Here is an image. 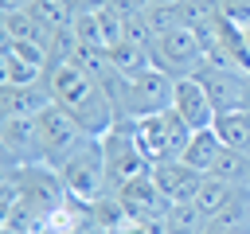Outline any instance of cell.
Listing matches in <instances>:
<instances>
[{
  "instance_id": "obj_21",
  "label": "cell",
  "mask_w": 250,
  "mask_h": 234,
  "mask_svg": "<svg viewBox=\"0 0 250 234\" xmlns=\"http://www.w3.org/2000/svg\"><path fill=\"white\" fill-rule=\"evenodd\" d=\"M207 176H219V179H227V183L246 187V183H250V152H242V148H223L219 160H215V168H211Z\"/></svg>"
},
{
  "instance_id": "obj_12",
  "label": "cell",
  "mask_w": 250,
  "mask_h": 234,
  "mask_svg": "<svg viewBox=\"0 0 250 234\" xmlns=\"http://www.w3.org/2000/svg\"><path fill=\"white\" fill-rule=\"evenodd\" d=\"M152 179H156L160 195H164L168 207H172V203H195L207 172H195V168L184 164V160H164V164H152Z\"/></svg>"
},
{
  "instance_id": "obj_5",
  "label": "cell",
  "mask_w": 250,
  "mask_h": 234,
  "mask_svg": "<svg viewBox=\"0 0 250 234\" xmlns=\"http://www.w3.org/2000/svg\"><path fill=\"white\" fill-rule=\"evenodd\" d=\"M102 140V152H105V179H109V191L125 187L129 179H141V176H152V160L141 152L137 144V133H133V121H117Z\"/></svg>"
},
{
  "instance_id": "obj_19",
  "label": "cell",
  "mask_w": 250,
  "mask_h": 234,
  "mask_svg": "<svg viewBox=\"0 0 250 234\" xmlns=\"http://www.w3.org/2000/svg\"><path fill=\"white\" fill-rule=\"evenodd\" d=\"M74 12H78L74 0H35V4H31V16H35L51 35L66 31V27L74 23Z\"/></svg>"
},
{
  "instance_id": "obj_23",
  "label": "cell",
  "mask_w": 250,
  "mask_h": 234,
  "mask_svg": "<svg viewBox=\"0 0 250 234\" xmlns=\"http://www.w3.org/2000/svg\"><path fill=\"white\" fill-rule=\"evenodd\" d=\"M109 58H113V66H117L121 74H141V70L152 66V51H148V47H137V43H129V39H121L117 47H109Z\"/></svg>"
},
{
  "instance_id": "obj_7",
  "label": "cell",
  "mask_w": 250,
  "mask_h": 234,
  "mask_svg": "<svg viewBox=\"0 0 250 234\" xmlns=\"http://www.w3.org/2000/svg\"><path fill=\"white\" fill-rule=\"evenodd\" d=\"M203 62H207V51H203L195 27H172L164 35H156V43H152V66L172 74L176 82L195 78L203 70Z\"/></svg>"
},
{
  "instance_id": "obj_26",
  "label": "cell",
  "mask_w": 250,
  "mask_h": 234,
  "mask_svg": "<svg viewBox=\"0 0 250 234\" xmlns=\"http://www.w3.org/2000/svg\"><path fill=\"white\" fill-rule=\"evenodd\" d=\"M203 234H223V230H211V226H203Z\"/></svg>"
},
{
  "instance_id": "obj_6",
  "label": "cell",
  "mask_w": 250,
  "mask_h": 234,
  "mask_svg": "<svg viewBox=\"0 0 250 234\" xmlns=\"http://www.w3.org/2000/svg\"><path fill=\"white\" fill-rule=\"evenodd\" d=\"M8 179L16 183L20 191V203L27 211H35L43 222L66 203V187H62V176L51 168V164H23V168H8Z\"/></svg>"
},
{
  "instance_id": "obj_18",
  "label": "cell",
  "mask_w": 250,
  "mask_h": 234,
  "mask_svg": "<svg viewBox=\"0 0 250 234\" xmlns=\"http://www.w3.org/2000/svg\"><path fill=\"white\" fill-rule=\"evenodd\" d=\"M215 133L223 136L227 148H242L250 152V109H230L215 117Z\"/></svg>"
},
{
  "instance_id": "obj_4",
  "label": "cell",
  "mask_w": 250,
  "mask_h": 234,
  "mask_svg": "<svg viewBox=\"0 0 250 234\" xmlns=\"http://www.w3.org/2000/svg\"><path fill=\"white\" fill-rule=\"evenodd\" d=\"M133 133H137L141 152L152 164H164V160H180L184 156V148H188V140H191L195 129L176 109H164V113H152V117L133 121Z\"/></svg>"
},
{
  "instance_id": "obj_15",
  "label": "cell",
  "mask_w": 250,
  "mask_h": 234,
  "mask_svg": "<svg viewBox=\"0 0 250 234\" xmlns=\"http://www.w3.org/2000/svg\"><path fill=\"white\" fill-rule=\"evenodd\" d=\"M51 101L55 98H51V90L43 82H35V86H4V94H0L4 121L8 117H39Z\"/></svg>"
},
{
  "instance_id": "obj_3",
  "label": "cell",
  "mask_w": 250,
  "mask_h": 234,
  "mask_svg": "<svg viewBox=\"0 0 250 234\" xmlns=\"http://www.w3.org/2000/svg\"><path fill=\"white\" fill-rule=\"evenodd\" d=\"M35 121H39V140H43V164H51L55 172L94 140V136L82 129V121H78L70 109H62L59 101H51Z\"/></svg>"
},
{
  "instance_id": "obj_16",
  "label": "cell",
  "mask_w": 250,
  "mask_h": 234,
  "mask_svg": "<svg viewBox=\"0 0 250 234\" xmlns=\"http://www.w3.org/2000/svg\"><path fill=\"white\" fill-rule=\"evenodd\" d=\"M227 144H223V136L215 133V125L211 129H195L191 133V140H188V148H184V164H191L195 172H211L215 168V160H219V152H223Z\"/></svg>"
},
{
  "instance_id": "obj_2",
  "label": "cell",
  "mask_w": 250,
  "mask_h": 234,
  "mask_svg": "<svg viewBox=\"0 0 250 234\" xmlns=\"http://www.w3.org/2000/svg\"><path fill=\"white\" fill-rule=\"evenodd\" d=\"M105 94L113 101V113L117 121H141V117H152V113H164L172 109V98H176V78L148 66L141 74H109L105 78Z\"/></svg>"
},
{
  "instance_id": "obj_13",
  "label": "cell",
  "mask_w": 250,
  "mask_h": 234,
  "mask_svg": "<svg viewBox=\"0 0 250 234\" xmlns=\"http://www.w3.org/2000/svg\"><path fill=\"white\" fill-rule=\"evenodd\" d=\"M113 195L121 199V207H125V211H129L133 218L164 222V214H168V199L160 195V187H156V179H152V176L129 179V183H125V187H117Z\"/></svg>"
},
{
  "instance_id": "obj_24",
  "label": "cell",
  "mask_w": 250,
  "mask_h": 234,
  "mask_svg": "<svg viewBox=\"0 0 250 234\" xmlns=\"http://www.w3.org/2000/svg\"><path fill=\"white\" fill-rule=\"evenodd\" d=\"M215 4L223 20H230L234 27H250V0H215Z\"/></svg>"
},
{
  "instance_id": "obj_11",
  "label": "cell",
  "mask_w": 250,
  "mask_h": 234,
  "mask_svg": "<svg viewBox=\"0 0 250 234\" xmlns=\"http://www.w3.org/2000/svg\"><path fill=\"white\" fill-rule=\"evenodd\" d=\"M4 164L8 168L43 164V140H39L35 117H8L4 121Z\"/></svg>"
},
{
  "instance_id": "obj_14",
  "label": "cell",
  "mask_w": 250,
  "mask_h": 234,
  "mask_svg": "<svg viewBox=\"0 0 250 234\" xmlns=\"http://www.w3.org/2000/svg\"><path fill=\"white\" fill-rule=\"evenodd\" d=\"M172 109L191 125V129H211L215 125V101L207 94V86L199 78H180L176 82V98H172Z\"/></svg>"
},
{
  "instance_id": "obj_17",
  "label": "cell",
  "mask_w": 250,
  "mask_h": 234,
  "mask_svg": "<svg viewBox=\"0 0 250 234\" xmlns=\"http://www.w3.org/2000/svg\"><path fill=\"white\" fill-rule=\"evenodd\" d=\"M4 39H12V43H39V47H47V51H51V43H55V35H51L31 12H4Z\"/></svg>"
},
{
  "instance_id": "obj_22",
  "label": "cell",
  "mask_w": 250,
  "mask_h": 234,
  "mask_svg": "<svg viewBox=\"0 0 250 234\" xmlns=\"http://www.w3.org/2000/svg\"><path fill=\"white\" fill-rule=\"evenodd\" d=\"M234 191H238V183H227V179H219V176H207L203 187H199V195H195V207H199L207 218H215V214L230 203Z\"/></svg>"
},
{
  "instance_id": "obj_25",
  "label": "cell",
  "mask_w": 250,
  "mask_h": 234,
  "mask_svg": "<svg viewBox=\"0 0 250 234\" xmlns=\"http://www.w3.org/2000/svg\"><path fill=\"white\" fill-rule=\"evenodd\" d=\"M31 4H35V0H0L4 12H31Z\"/></svg>"
},
{
  "instance_id": "obj_9",
  "label": "cell",
  "mask_w": 250,
  "mask_h": 234,
  "mask_svg": "<svg viewBox=\"0 0 250 234\" xmlns=\"http://www.w3.org/2000/svg\"><path fill=\"white\" fill-rule=\"evenodd\" d=\"M195 78L207 86V94H211V101H215V113L250 109V70L203 62V70H199Z\"/></svg>"
},
{
  "instance_id": "obj_10",
  "label": "cell",
  "mask_w": 250,
  "mask_h": 234,
  "mask_svg": "<svg viewBox=\"0 0 250 234\" xmlns=\"http://www.w3.org/2000/svg\"><path fill=\"white\" fill-rule=\"evenodd\" d=\"M47 66H51V51L47 47L4 39V58H0L4 86H35V82L47 78Z\"/></svg>"
},
{
  "instance_id": "obj_1",
  "label": "cell",
  "mask_w": 250,
  "mask_h": 234,
  "mask_svg": "<svg viewBox=\"0 0 250 234\" xmlns=\"http://www.w3.org/2000/svg\"><path fill=\"white\" fill-rule=\"evenodd\" d=\"M43 86L51 90V98L62 109H70L82 121V129L90 136H105L117 125V113H113V101H109L105 86L98 78H90L78 62H51Z\"/></svg>"
},
{
  "instance_id": "obj_8",
  "label": "cell",
  "mask_w": 250,
  "mask_h": 234,
  "mask_svg": "<svg viewBox=\"0 0 250 234\" xmlns=\"http://www.w3.org/2000/svg\"><path fill=\"white\" fill-rule=\"evenodd\" d=\"M59 176H62V187H66V195L70 199H78V203H98L102 195H109V179H105V152H102V140L94 136L78 156H70L62 168H59Z\"/></svg>"
},
{
  "instance_id": "obj_20",
  "label": "cell",
  "mask_w": 250,
  "mask_h": 234,
  "mask_svg": "<svg viewBox=\"0 0 250 234\" xmlns=\"http://www.w3.org/2000/svg\"><path fill=\"white\" fill-rule=\"evenodd\" d=\"M160 226H164V234H203L207 214H203L195 203H172Z\"/></svg>"
}]
</instances>
